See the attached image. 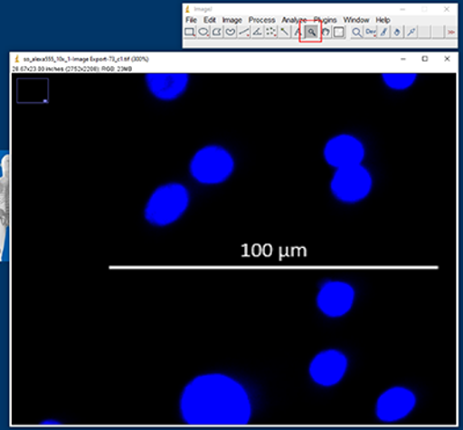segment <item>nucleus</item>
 <instances>
[{
  "mask_svg": "<svg viewBox=\"0 0 463 430\" xmlns=\"http://www.w3.org/2000/svg\"><path fill=\"white\" fill-rule=\"evenodd\" d=\"M190 196L185 186L176 183L160 186L148 198L144 216L150 225L167 226L187 212Z\"/></svg>",
  "mask_w": 463,
  "mask_h": 430,
  "instance_id": "obj_2",
  "label": "nucleus"
},
{
  "mask_svg": "<svg viewBox=\"0 0 463 430\" xmlns=\"http://www.w3.org/2000/svg\"><path fill=\"white\" fill-rule=\"evenodd\" d=\"M187 73H148L145 76L147 90L161 101H173L187 91Z\"/></svg>",
  "mask_w": 463,
  "mask_h": 430,
  "instance_id": "obj_9",
  "label": "nucleus"
},
{
  "mask_svg": "<svg viewBox=\"0 0 463 430\" xmlns=\"http://www.w3.org/2000/svg\"><path fill=\"white\" fill-rule=\"evenodd\" d=\"M416 404V396L409 388L391 387L376 401V416L383 423H396L411 415Z\"/></svg>",
  "mask_w": 463,
  "mask_h": 430,
  "instance_id": "obj_7",
  "label": "nucleus"
},
{
  "mask_svg": "<svg viewBox=\"0 0 463 430\" xmlns=\"http://www.w3.org/2000/svg\"><path fill=\"white\" fill-rule=\"evenodd\" d=\"M326 163L335 168L361 165L365 158V148L361 139L350 134L334 136L324 148Z\"/></svg>",
  "mask_w": 463,
  "mask_h": 430,
  "instance_id": "obj_6",
  "label": "nucleus"
},
{
  "mask_svg": "<svg viewBox=\"0 0 463 430\" xmlns=\"http://www.w3.org/2000/svg\"><path fill=\"white\" fill-rule=\"evenodd\" d=\"M372 185L373 180L369 169L361 164L337 168L334 173L330 189L337 200L345 204H357L369 196Z\"/></svg>",
  "mask_w": 463,
  "mask_h": 430,
  "instance_id": "obj_4",
  "label": "nucleus"
},
{
  "mask_svg": "<svg viewBox=\"0 0 463 430\" xmlns=\"http://www.w3.org/2000/svg\"><path fill=\"white\" fill-rule=\"evenodd\" d=\"M383 80L388 88L402 91L411 88L413 82L417 80V76L413 73H386L383 74Z\"/></svg>",
  "mask_w": 463,
  "mask_h": 430,
  "instance_id": "obj_10",
  "label": "nucleus"
},
{
  "mask_svg": "<svg viewBox=\"0 0 463 430\" xmlns=\"http://www.w3.org/2000/svg\"><path fill=\"white\" fill-rule=\"evenodd\" d=\"M354 289L345 281H326L317 296V304L320 311L330 318L345 316L353 309Z\"/></svg>",
  "mask_w": 463,
  "mask_h": 430,
  "instance_id": "obj_5",
  "label": "nucleus"
},
{
  "mask_svg": "<svg viewBox=\"0 0 463 430\" xmlns=\"http://www.w3.org/2000/svg\"><path fill=\"white\" fill-rule=\"evenodd\" d=\"M347 358L340 350L321 351L312 359L309 375L314 383L321 387H334L345 376Z\"/></svg>",
  "mask_w": 463,
  "mask_h": 430,
  "instance_id": "obj_8",
  "label": "nucleus"
},
{
  "mask_svg": "<svg viewBox=\"0 0 463 430\" xmlns=\"http://www.w3.org/2000/svg\"><path fill=\"white\" fill-rule=\"evenodd\" d=\"M233 156L225 148L208 146L200 148L190 161L189 171L193 179L202 185L224 183L233 173Z\"/></svg>",
  "mask_w": 463,
  "mask_h": 430,
  "instance_id": "obj_3",
  "label": "nucleus"
},
{
  "mask_svg": "<svg viewBox=\"0 0 463 430\" xmlns=\"http://www.w3.org/2000/svg\"><path fill=\"white\" fill-rule=\"evenodd\" d=\"M180 412L190 425H246L251 419V401L238 380L224 374H205L185 386Z\"/></svg>",
  "mask_w": 463,
  "mask_h": 430,
  "instance_id": "obj_1",
  "label": "nucleus"
}]
</instances>
